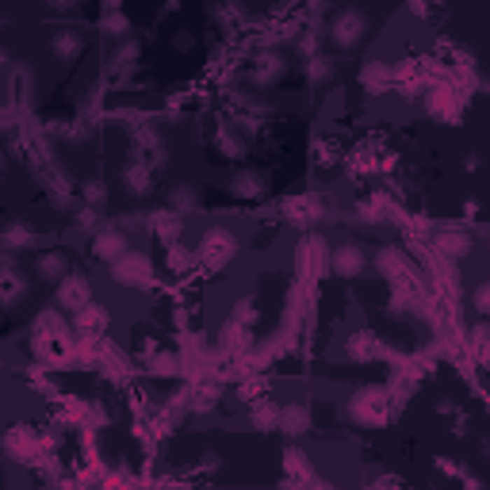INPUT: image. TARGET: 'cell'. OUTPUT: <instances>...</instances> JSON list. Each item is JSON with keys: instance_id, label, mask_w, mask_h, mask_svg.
<instances>
[{"instance_id": "1", "label": "cell", "mask_w": 490, "mask_h": 490, "mask_svg": "<svg viewBox=\"0 0 490 490\" xmlns=\"http://www.w3.org/2000/svg\"><path fill=\"white\" fill-rule=\"evenodd\" d=\"M364 31H368L364 15H360V12H353V8H345V12H337V20H333L330 38L341 46V50H353V46L364 38Z\"/></svg>"}, {"instance_id": "2", "label": "cell", "mask_w": 490, "mask_h": 490, "mask_svg": "<svg viewBox=\"0 0 490 490\" xmlns=\"http://www.w3.org/2000/svg\"><path fill=\"white\" fill-rule=\"evenodd\" d=\"M62 303L69 310H80L88 303V284L80 280V276H69V280L62 276Z\"/></svg>"}, {"instance_id": "3", "label": "cell", "mask_w": 490, "mask_h": 490, "mask_svg": "<svg viewBox=\"0 0 490 490\" xmlns=\"http://www.w3.org/2000/svg\"><path fill=\"white\" fill-rule=\"evenodd\" d=\"M203 253H207V260H215V265H223L226 257L234 253V238L230 234H223V230H215V234H207V245H203Z\"/></svg>"}, {"instance_id": "4", "label": "cell", "mask_w": 490, "mask_h": 490, "mask_svg": "<svg viewBox=\"0 0 490 490\" xmlns=\"http://www.w3.org/2000/svg\"><path fill=\"white\" fill-rule=\"evenodd\" d=\"M38 272H43L46 280H58V276L65 272V260H62V253H50V257H43V260H38Z\"/></svg>"}, {"instance_id": "5", "label": "cell", "mask_w": 490, "mask_h": 490, "mask_svg": "<svg viewBox=\"0 0 490 490\" xmlns=\"http://www.w3.org/2000/svg\"><path fill=\"white\" fill-rule=\"evenodd\" d=\"M54 50H58L62 58H69V54H77V50H80V43H77L73 35H58V38H54Z\"/></svg>"}, {"instance_id": "6", "label": "cell", "mask_w": 490, "mask_h": 490, "mask_svg": "<svg viewBox=\"0 0 490 490\" xmlns=\"http://www.w3.org/2000/svg\"><path fill=\"white\" fill-rule=\"evenodd\" d=\"M4 65H8V50H0V69H4Z\"/></svg>"}, {"instance_id": "7", "label": "cell", "mask_w": 490, "mask_h": 490, "mask_svg": "<svg viewBox=\"0 0 490 490\" xmlns=\"http://www.w3.org/2000/svg\"><path fill=\"white\" fill-rule=\"evenodd\" d=\"M54 4H58V8H73V0H54Z\"/></svg>"}]
</instances>
